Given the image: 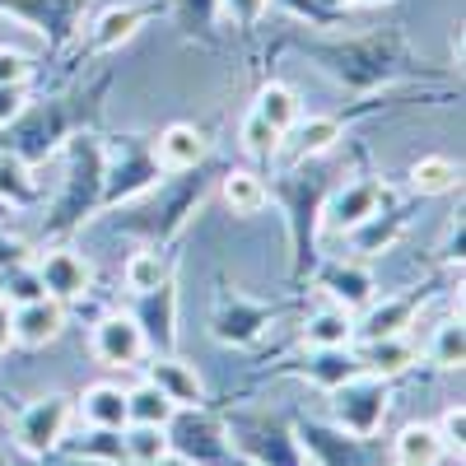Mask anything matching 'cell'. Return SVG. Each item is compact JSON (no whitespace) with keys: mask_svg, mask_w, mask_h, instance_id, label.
Wrapping results in <instances>:
<instances>
[{"mask_svg":"<svg viewBox=\"0 0 466 466\" xmlns=\"http://www.w3.org/2000/svg\"><path fill=\"white\" fill-rule=\"evenodd\" d=\"M331 397H336V420L345 424L350 434L369 439L382 424V415H387V378L355 373V378H345L340 387H331Z\"/></svg>","mask_w":466,"mask_h":466,"instance_id":"obj_1","label":"cell"},{"mask_svg":"<svg viewBox=\"0 0 466 466\" xmlns=\"http://www.w3.org/2000/svg\"><path fill=\"white\" fill-rule=\"evenodd\" d=\"M70 415H75L70 397H61V392L37 397V401L19 415V424H15V443H19L28 457H47L52 448H61Z\"/></svg>","mask_w":466,"mask_h":466,"instance_id":"obj_2","label":"cell"},{"mask_svg":"<svg viewBox=\"0 0 466 466\" xmlns=\"http://www.w3.org/2000/svg\"><path fill=\"white\" fill-rule=\"evenodd\" d=\"M89 345H94V360L103 369H136L145 360V350H149V336H145V327L136 318L112 313V318H103L94 327Z\"/></svg>","mask_w":466,"mask_h":466,"instance_id":"obj_3","label":"cell"},{"mask_svg":"<svg viewBox=\"0 0 466 466\" xmlns=\"http://www.w3.org/2000/svg\"><path fill=\"white\" fill-rule=\"evenodd\" d=\"M33 270H37V280H43V289H47L52 299H61V303L85 299V294H89V285H94V266H89L80 252H70V248L47 252Z\"/></svg>","mask_w":466,"mask_h":466,"instance_id":"obj_4","label":"cell"},{"mask_svg":"<svg viewBox=\"0 0 466 466\" xmlns=\"http://www.w3.org/2000/svg\"><path fill=\"white\" fill-rule=\"evenodd\" d=\"M61 331H66V303H61V299L43 294V299L15 308V345L43 350V345H52Z\"/></svg>","mask_w":466,"mask_h":466,"instance_id":"obj_5","label":"cell"},{"mask_svg":"<svg viewBox=\"0 0 466 466\" xmlns=\"http://www.w3.org/2000/svg\"><path fill=\"white\" fill-rule=\"evenodd\" d=\"M159 392L177 406V410H191V406H201L206 401V382L197 373V364L191 360H177V355H164V360H154L149 373H145Z\"/></svg>","mask_w":466,"mask_h":466,"instance_id":"obj_6","label":"cell"},{"mask_svg":"<svg viewBox=\"0 0 466 466\" xmlns=\"http://www.w3.org/2000/svg\"><path fill=\"white\" fill-rule=\"evenodd\" d=\"M201 159H206V136L187 122H173L168 131H159V140H154V164L164 173H187Z\"/></svg>","mask_w":466,"mask_h":466,"instance_id":"obj_7","label":"cell"},{"mask_svg":"<svg viewBox=\"0 0 466 466\" xmlns=\"http://www.w3.org/2000/svg\"><path fill=\"white\" fill-rule=\"evenodd\" d=\"M80 415L94 424V430L122 434L127 424H131V410H127V387H116V382H94V387H85V397H80Z\"/></svg>","mask_w":466,"mask_h":466,"instance_id":"obj_8","label":"cell"},{"mask_svg":"<svg viewBox=\"0 0 466 466\" xmlns=\"http://www.w3.org/2000/svg\"><path fill=\"white\" fill-rule=\"evenodd\" d=\"M378 206H382L378 182H350L345 191H336V197H331L327 224L331 228H360V224H369L378 215Z\"/></svg>","mask_w":466,"mask_h":466,"instance_id":"obj_9","label":"cell"},{"mask_svg":"<svg viewBox=\"0 0 466 466\" xmlns=\"http://www.w3.org/2000/svg\"><path fill=\"white\" fill-rule=\"evenodd\" d=\"M355 364L360 373H373V378H397L415 364V345L406 336H378V340H364Z\"/></svg>","mask_w":466,"mask_h":466,"instance_id":"obj_10","label":"cell"},{"mask_svg":"<svg viewBox=\"0 0 466 466\" xmlns=\"http://www.w3.org/2000/svg\"><path fill=\"white\" fill-rule=\"evenodd\" d=\"M448 452L439 424H406V430L392 439V457L397 466H439Z\"/></svg>","mask_w":466,"mask_h":466,"instance_id":"obj_11","label":"cell"},{"mask_svg":"<svg viewBox=\"0 0 466 466\" xmlns=\"http://www.w3.org/2000/svg\"><path fill=\"white\" fill-rule=\"evenodd\" d=\"M303 340L313 350H350V340H355V313H345V308H322V313L308 318L303 327Z\"/></svg>","mask_w":466,"mask_h":466,"instance_id":"obj_12","label":"cell"},{"mask_svg":"<svg viewBox=\"0 0 466 466\" xmlns=\"http://www.w3.org/2000/svg\"><path fill=\"white\" fill-rule=\"evenodd\" d=\"M415 308L406 299H387V303H369V313L355 318V336L364 340H378V336H406V322H410Z\"/></svg>","mask_w":466,"mask_h":466,"instance_id":"obj_13","label":"cell"},{"mask_svg":"<svg viewBox=\"0 0 466 466\" xmlns=\"http://www.w3.org/2000/svg\"><path fill=\"white\" fill-rule=\"evenodd\" d=\"M122 452L131 457V466H154L164 452H173V439L164 424H127L122 430Z\"/></svg>","mask_w":466,"mask_h":466,"instance_id":"obj_14","label":"cell"},{"mask_svg":"<svg viewBox=\"0 0 466 466\" xmlns=\"http://www.w3.org/2000/svg\"><path fill=\"white\" fill-rule=\"evenodd\" d=\"M327 294H331L336 308H345V313H360V308L373 303V280L360 266H336L327 276Z\"/></svg>","mask_w":466,"mask_h":466,"instance_id":"obj_15","label":"cell"},{"mask_svg":"<svg viewBox=\"0 0 466 466\" xmlns=\"http://www.w3.org/2000/svg\"><path fill=\"white\" fill-rule=\"evenodd\" d=\"M122 280H127V289H131V294L149 299V294H159V289L168 285V266H164V257H159V252L140 248V252H131V257H127Z\"/></svg>","mask_w":466,"mask_h":466,"instance_id":"obj_16","label":"cell"},{"mask_svg":"<svg viewBox=\"0 0 466 466\" xmlns=\"http://www.w3.org/2000/svg\"><path fill=\"white\" fill-rule=\"evenodd\" d=\"M127 410H131V424H164V430H168L173 415H177V406L149 378L136 382V387H127Z\"/></svg>","mask_w":466,"mask_h":466,"instance_id":"obj_17","label":"cell"},{"mask_svg":"<svg viewBox=\"0 0 466 466\" xmlns=\"http://www.w3.org/2000/svg\"><path fill=\"white\" fill-rule=\"evenodd\" d=\"M452 187H457V164L443 154H424L410 164V191H420V197H448Z\"/></svg>","mask_w":466,"mask_h":466,"instance_id":"obj_18","label":"cell"},{"mask_svg":"<svg viewBox=\"0 0 466 466\" xmlns=\"http://www.w3.org/2000/svg\"><path fill=\"white\" fill-rule=\"evenodd\" d=\"M140 24H145V15H140L136 5H112V10H103L98 24H94V43H98L103 52H112V47L131 43V37L140 33Z\"/></svg>","mask_w":466,"mask_h":466,"instance_id":"obj_19","label":"cell"},{"mask_svg":"<svg viewBox=\"0 0 466 466\" xmlns=\"http://www.w3.org/2000/svg\"><path fill=\"white\" fill-rule=\"evenodd\" d=\"M257 116H266L270 127H276L280 136L285 131H294V122L303 116V107H299V94L289 89V85H266L261 94H257V107H252Z\"/></svg>","mask_w":466,"mask_h":466,"instance_id":"obj_20","label":"cell"},{"mask_svg":"<svg viewBox=\"0 0 466 466\" xmlns=\"http://www.w3.org/2000/svg\"><path fill=\"white\" fill-rule=\"evenodd\" d=\"M340 136L345 131H340L336 116H308V122L299 116V122H294V140H299L303 159H322V154H331L340 145Z\"/></svg>","mask_w":466,"mask_h":466,"instance_id":"obj_21","label":"cell"},{"mask_svg":"<svg viewBox=\"0 0 466 466\" xmlns=\"http://www.w3.org/2000/svg\"><path fill=\"white\" fill-rule=\"evenodd\" d=\"M219 197H224V206H228L233 215H257V210H266V187H261L257 173H228L224 187H219Z\"/></svg>","mask_w":466,"mask_h":466,"instance_id":"obj_22","label":"cell"},{"mask_svg":"<svg viewBox=\"0 0 466 466\" xmlns=\"http://www.w3.org/2000/svg\"><path fill=\"white\" fill-rule=\"evenodd\" d=\"M430 360H434L439 369H448V373L466 364V331H461V322H443V327L434 331Z\"/></svg>","mask_w":466,"mask_h":466,"instance_id":"obj_23","label":"cell"},{"mask_svg":"<svg viewBox=\"0 0 466 466\" xmlns=\"http://www.w3.org/2000/svg\"><path fill=\"white\" fill-rule=\"evenodd\" d=\"M238 140H243V149L252 154V159H270V154L280 149V140H285V136H280L276 127H270L266 116L248 112V116H243V131H238Z\"/></svg>","mask_w":466,"mask_h":466,"instance_id":"obj_24","label":"cell"},{"mask_svg":"<svg viewBox=\"0 0 466 466\" xmlns=\"http://www.w3.org/2000/svg\"><path fill=\"white\" fill-rule=\"evenodd\" d=\"M360 364L350 360V350H318V364H313V378L322 387H340L345 378H355Z\"/></svg>","mask_w":466,"mask_h":466,"instance_id":"obj_25","label":"cell"},{"mask_svg":"<svg viewBox=\"0 0 466 466\" xmlns=\"http://www.w3.org/2000/svg\"><path fill=\"white\" fill-rule=\"evenodd\" d=\"M47 289H43V280H37V270L28 266V270H15V276H5L0 280V299H5L10 308H19V303H33V299H43Z\"/></svg>","mask_w":466,"mask_h":466,"instance_id":"obj_26","label":"cell"},{"mask_svg":"<svg viewBox=\"0 0 466 466\" xmlns=\"http://www.w3.org/2000/svg\"><path fill=\"white\" fill-rule=\"evenodd\" d=\"M28 56L24 52H10V47H0V85H28Z\"/></svg>","mask_w":466,"mask_h":466,"instance_id":"obj_27","label":"cell"},{"mask_svg":"<svg viewBox=\"0 0 466 466\" xmlns=\"http://www.w3.org/2000/svg\"><path fill=\"white\" fill-rule=\"evenodd\" d=\"M219 10H224V19H233V24H257V19L270 10V0H219Z\"/></svg>","mask_w":466,"mask_h":466,"instance_id":"obj_28","label":"cell"},{"mask_svg":"<svg viewBox=\"0 0 466 466\" xmlns=\"http://www.w3.org/2000/svg\"><path fill=\"white\" fill-rule=\"evenodd\" d=\"M24 107H28V98H24V85H0V127L19 122V116H24Z\"/></svg>","mask_w":466,"mask_h":466,"instance_id":"obj_29","label":"cell"},{"mask_svg":"<svg viewBox=\"0 0 466 466\" xmlns=\"http://www.w3.org/2000/svg\"><path fill=\"white\" fill-rule=\"evenodd\" d=\"M439 434H443V443L452 448H461V434H466V410L461 406H448V415H443V424H439Z\"/></svg>","mask_w":466,"mask_h":466,"instance_id":"obj_30","label":"cell"},{"mask_svg":"<svg viewBox=\"0 0 466 466\" xmlns=\"http://www.w3.org/2000/svg\"><path fill=\"white\" fill-rule=\"evenodd\" d=\"M10 345H15V308L0 299V355H5Z\"/></svg>","mask_w":466,"mask_h":466,"instance_id":"obj_31","label":"cell"},{"mask_svg":"<svg viewBox=\"0 0 466 466\" xmlns=\"http://www.w3.org/2000/svg\"><path fill=\"white\" fill-rule=\"evenodd\" d=\"M154 466H197V461H191V457H182V452H164V457L154 461Z\"/></svg>","mask_w":466,"mask_h":466,"instance_id":"obj_32","label":"cell"},{"mask_svg":"<svg viewBox=\"0 0 466 466\" xmlns=\"http://www.w3.org/2000/svg\"><path fill=\"white\" fill-rule=\"evenodd\" d=\"M355 5H397V0H355Z\"/></svg>","mask_w":466,"mask_h":466,"instance_id":"obj_33","label":"cell"},{"mask_svg":"<svg viewBox=\"0 0 466 466\" xmlns=\"http://www.w3.org/2000/svg\"><path fill=\"white\" fill-rule=\"evenodd\" d=\"M10 215V206H5V197H0V219H5Z\"/></svg>","mask_w":466,"mask_h":466,"instance_id":"obj_34","label":"cell"}]
</instances>
